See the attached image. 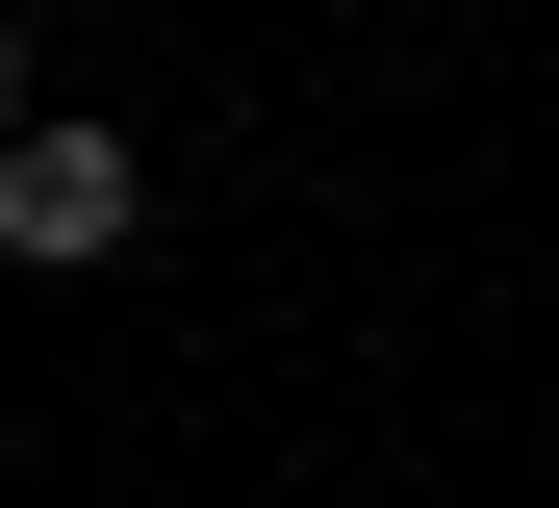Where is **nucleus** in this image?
<instances>
[{"mask_svg":"<svg viewBox=\"0 0 559 508\" xmlns=\"http://www.w3.org/2000/svg\"><path fill=\"white\" fill-rule=\"evenodd\" d=\"M128 229H153V178H128V128H76V102H51V128L0 153V255H26V280H76V255H128Z\"/></svg>","mask_w":559,"mask_h":508,"instance_id":"f257e3e1","label":"nucleus"},{"mask_svg":"<svg viewBox=\"0 0 559 508\" xmlns=\"http://www.w3.org/2000/svg\"><path fill=\"white\" fill-rule=\"evenodd\" d=\"M26 128H51V102H26V26H0V153H26Z\"/></svg>","mask_w":559,"mask_h":508,"instance_id":"f03ea898","label":"nucleus"}]
</instances>
